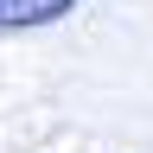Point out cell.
Returning <instances> with one entry per match:
<instances>
[{"instance_id":"cell-1","label":"cell","mask_w":153,"mask_h":153,"mask_svg":"<svg viewBox=\"0 0 153 153\" xmlns=\"http://www.w3.org/2000/svg\"><path fill=\"white\" fill-rule=\"evenodd\" d=\"M76 13V0H0V32H38Z\"/></svg>"}]
</instances>
